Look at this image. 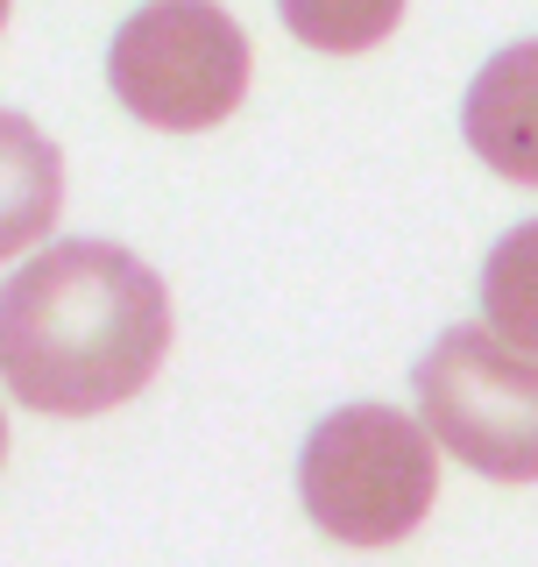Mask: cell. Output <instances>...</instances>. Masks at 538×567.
Listing matches in <instances>:
<instances>
[{
	"instance_id": "1",
	"label": "cell",
	"mask_w": 538,
	"mask_h": 567,
	"mask_svg": "<svg viewBox=\"0 0 538 567\" xmlns=\"http://www.w3.org/2000/svg\"><path fill=\"white\" fill-rule=\"evenodd\" d=\"M170 354V291L121 241H58L0 284V383L50 419L128 404Z\"/></svg>"
},
{
	"instance_id": "3",
	"label": "cell",
	"mask_w": 538,
	"mask_h": 567,
	"mask_svg": "<svg viewBox=\"0 0 538 567\" xmlns=\"http://www.w3.org/2000/svg\"><path fill=\"white\" fill-rule=\"evenodd\" d=\"M106 85L149 128H220L248 93V35L213 0H149L114 29Z\"/></svg>"
},
{
	"instance_id": "2",
	"label": "cell",
	"mask_w": 538,
	"mask_h": 567,
	"mask_svg": "<svg viewBox=\"0 0 538 567\" xmlns=\"http://www.w3.org/2000/svg\"><path fill=\"white\" fill-rule=\"evenodd\" d=\"M439 440L397 404H340L298 454V496L340 546H397L439 496Z\"/></svg>"
},
{
	"instance_id": "10",
	"label": "cell",
	"mask_w": 538,
	"mask_h": 567,
	"mask_svg": "<svg viewBox=\"0 0 538 567\" xmlns=\"http://www.w3.org/2000/svg\"><path fill=\"white\" fill-rule=\"evenodd\" d=\"M0 22H8V0H0Z\"/></svg>"
},
{
	"instance_id": "5",
	"label": "cell",
	"mask_w": 538,
	"mask_h": 567,
	"mask_svg": "<svg viewBox=\"0 0 538 567\" xmlns=\"http://www.w3.org/2000/svg\"><path fill=\"white\" fill-rule=\"evenodd\" d=\"M468 150L510 185H538V35L496 50L461 100Z\"/></svg>"
},
{
	"instance_id": "4",
	"label": "cell",
	"mask_w": 538,
	"mask_h": 567,
	"mask_svg": "<svg viewBox=\"0 0 538 567\" xmlns=\"http://www.w3.org/2000/svg\"><path fill=\"white\" fill-rule=\"evenodd\" d=\"M418 425L489 483H538V354L489 327H446L411 369Z\"/></svg>"
},
{
	"instance_id": "8",
	"label": "cell",
	"mask_w": 538,
	"mask_h": 567,
	"mask_svg": "<svg viewBox=\"0 0 538 567\" xmlns=\"http://www.w3.org/2000/svg\"><path fill=\"white\" fill-rule=\"evenodd\" d=\"M277 14L298 43L348 58V50L383 43V35L404 22V0H277Z\"/></svg>"
},
{
	"instance_id": "6",
	"label": "cell",
	"mask_w": 538,
	"mask_h": 567,
	"mask_svg": "<svg viewBox=\"0 0 538 567\" xmlns=\"http://www.w3.org/2000/svg\"><path fill=\"white\" fill-rule=\"evenodd\" d=\"M64 206V156L35 121L0 114V262L35 248Z\"/></svg>"
},
{
	"instance_id": "9",
	"label": "cell",
	"mask_w": 538,
	"mask_h": 567,
	"mask_svg": "<svg viewBox=\"0 0 538 567\" xmlns=\"http://www.w3.org/2000/svg\"><path fill=\"white\" fill-rule=\"evenodd\" d=\"M0 461H8V419H0Z\"/></svg>"
},
{
	"instance_id": "7",
	"label": "cell",
	"mask_w": 538,
	"mask_h": 567,
	"mask_svg": "<svg viewBox=\"0 0 538 567\" xmlns=\"http://www.w3.org/2000/svg\"><path fill=\"white\" fill-rule=\"evenodd\" d=\"M482 312L489 333L510 341L517 354H538V220L510 227L482 262Z\"/></svg>"
}]
</instances>
